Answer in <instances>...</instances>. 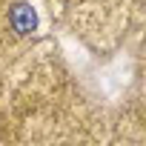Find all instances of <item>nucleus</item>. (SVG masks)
I'll return each mask as SVG.
<instances>
[{
  "instance_id": "nucleus-1",
  "label": "nucleus",
  "mask_w": 146,
  "mask_h": 146,
  "mask_svg": "<svg viewBox=\"0 0 146 146\" xmlns=\"http://www.w3.org/2000/svg\"><path fill=\"white\" fill-rule=\"evenodd\" d=\"M9 20H12V29H15L17 35H29V32H35V26H37V17H35V12H32L26 3L12 6Z\"/></svg>"
}]
</instances>
